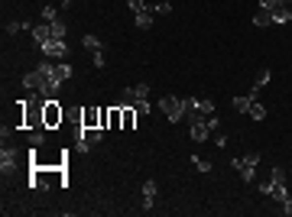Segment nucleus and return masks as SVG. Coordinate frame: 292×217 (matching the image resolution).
<instances>
[{"instance_id":"obj_1","label":"nucleus","mask_w":292,"mask_h":217,"mask_svg":"<svg viewBox=\"0 0 292 217\" xmlns=\"http://www.w3.org/2000/svg\"><path fill=\"white\" fill-rule=\"evenodd\" d=\"M69 188V172L65 165H30V188L33 191H46V188Z\"/></svg>"},{"instance_id":"obj_2","label":"nucleus","mask_w":292,"mask_h":217,"mask_svg":"<svg viewBox=\"0 0 292 217\" xmlns=\"http://www.w3.org/2000/svg\"><path fill=\"white\" fill-rule=\"evenodd\" d=\"M159 110H162V117H166L169 124L185 120V101H182V97H176V94H166V97L159 101Z\"/></svg>"},{"instance_id":"obj_3","label":"nucleus","mask_w":292,"mask_h":217,"mask_svg":"<svg viewBox=\"0 0 292 217\" xmlns=\"http://www.w3.org/2000/svg\"><path fill=\"white\" fill-rule=\"evenodd\" d=\"M62 120H65L62 104L59 101H46V107H42V126H46V130H55V126H62Z\"/></svg>"},{"instance_id":"obj_4","label":"nucleus","mask_w":292,"mask_h":217,"mask_svg":"<svg viewBox=\"0 0 292 217\" xmlns=\"http://www.w3.org/2000/svg\"><path fill=\"white\" fill-rule=\"evenodd\" d=\"M231 165L240 172V179H244V182H254V169L260 165V155H256V153H247V155H240V159H234Z\"/></svg>"},{"instance_id":"obj_5","label":"nucleus","mask_w":292,"mask_h":217,"mask_svg":"<svg viewBox=\"0 0 292 217\" xmlns=\"http://www.w3.org/2000/svg\"><path fill=\"white\" fill-rule=\"evenodd\" d=\"M42 55L46 59H52V62H62L65 55H69V46H65V39H49V42H42Z\"/></svg>"},{"instance_id":"obj_6","label":"nucleus","mask_w":292,"mask_h":217,"mask_svg":"<svg viewBox=\"0 0 292 217\" xmlns=\"http://www.w3.org/2000/svg\"><path fill=\"white\" fill-rule=\"evenodd\" d=\"M101 136H104V130H98V126H94V130H85V126H81V130H78V149H94L101 143Z\"/></svg>"},{"instance_id":"obj_7","label":"nucleus","mask_w":292,"mask_h":217,"mask_svg":"<svg viewBox=\"0 0 292 217\" xmlns=\"http://www.w3.org/2000/svg\"><path fill=\"white\" fill-rule=\"evenodd\" d=\"M16 162H20V153H16L13 146H7V143H3V149H0V172H3V175H7V172H13Z\"/></svg>"},{"instance_id":"obj_8","label":"nucleus","mask_w":292,"mask_h":217,"mask_svg":"<svg viewBox=\"0 0 292 217\" xmlns=\"http://www.w3.org/2000/svg\"><path fill=\"white\" fill-rule=\"evenodd\" d=\"M78 124L85 126V130H94V126L101 130V107H85L78 114Z\"/></svg>"},{"instance_id":"obj_9","label":"nucleus","mask_w":292,"mask_h":217,"mask_svg":"<svg viewBox=\"0 0 292 217\" xmlns=\"http://www.w3.org/2000/svg\"><path fill=\"white\" fill-rule=\"evenodd\" d=\"M188 136H192V143H205L208 136H211V130H208V124L205 120H192V124H188Z\"/></svg>"},{"instance_id":"obj_10","label":"nucleus","mask_w":292,"mask_h":217,"mask_svg":"<svg viewBox=\"0 0 292 217\" xmlns=\"http://www.w3.org/2000/svg\"><path fill=\"white\" fill-rule=\"evenodd\" d=\"M30 32H33V39H36L39 46L52 39V26H49V23H33V30H30Z\"/></svg>"},{"instance_id":"obj_11","label":"nucleus","mask_w":292,"mask_h":217,"mask_svg":"<svg viewBox=\"0 0 292 217\" xmlns=\"http://www.w3.org/2000/svg\"><path fill=\"white\" fill-rule=\"evenodd\" d=\"M133 16H137V30H149V26H153L156 10H153V7H146V10H140V13H133Z\"/></svg>"},{"instance_id":"obj_12","label":"nucleus","mask_w":292,"mask_h":217,"mask_svg":"<svg viewBox=\"0 0 292 217\" xmlns=\"http://www.w3.org/2000/svg\"><path fill=\"white\" fill-rule=\"evenodd\" d=\"M120 110H123V126H120V130H133V126H137V117H140V114L130 107V104H127V107H120Z\"/></svg>"},{"instance_id":"obj_13","label":"nucleus","mask_w":292,"mask_h":217,"mask_svg":"<svg viewBox=\"0 0 292 217\" xmlns=\"http://www.w3.org/2000/svg\"><path fill=\"white\" fill-rule=\"evenodd\" d=\"M289 20H292V7L279 3V7L273 10V23H289Z\"/></svg>"},{"instance_id":"obj_14","label":"nucleus","mask_w":292,"mask_h":217,"mask_svg":"<svg viewBox=\"0 0 292 217\" xmlns=\"http://www.w3.org/2000/svg\"><path fill=\"white\" fill-rule=\"evenodd\" d=\"M123 126V110H120V104H114L110 107V124H108V130H120Z\"/></svg>"},{"instance_id":"obj_15","label":"nucleus","mask_w":292,"mask_h":217,"mask_svg":"<svg viewBox=\"0 0 292 217\" xmlns=\"http://www.w3.org/2000/svg\"><path fill=\"white\" fill-rule=\"evenodd\" d=\"M254 26H263V30H266V26H273V13L260 7V10L254 13Z\"/></svg>"},{"instance_id":"obj_16","label":"nucleus","mask_w":292,"mask_h":217,"mask_svg":"<svg viewBox=\"0 0 292 217\" xmlns=\"http://www.w3.org/2000/svg\"><path fill=\"white\" fill-rule=\"evenodd\" d=\"M55 78H59L62 85H65V81L72 78V65L65 62V59H62V62H55Z\"/></svg>"},{"instance_id":"obj_17","label":"nucleus","mask_w":292,"mask_h":217,"mask_svg":"<svg viewBox=\"0 0 292 217\" xmlns=\"http://www.w3.org/2000/svg\"><path fill=\"white\" fill-rule=\"evenodd\" d=\"M81 46L91 49V52H101V49H104V46H101V39L94 36V32H85V36H81Z\"/></svg>"},{"instance_id":"obj_18","label":"nucleus","mask_w":292,"mask_h":217,"mask_svg":"<svg viewBox=\"0 0 292 217\" xmlns=\"http://www.w3.org/2000/svg\"><path fill=\"white\" fill-rule=\"evenodd\" d=\"M256 97H250V94H247V97H234V110H237V114H247V110H250V104H254Z\"/></svg>"},{"instance_id":"obj_19","label":"nucleus","mask_w":292,"mask_h":217,"mask_svg":"<svg viewBox=\"0 0 292 217\" xmlns=\"http://www.w3.org/2000/svg\"><path fill=\"white\" fill-rule=\"evenodd\" d=\"M247 114H250V120H266V107H263V104H250V110H247Z\"/></svg>"},{"instance_id":"obj_20","label":"nucleus","mask_w":292,"mask_h":217,"mask_svg":"<svg viewBox=\"0 0 292 217\" xmlns=\"http://www.w3.org/2000/svg\"><path fill=\"white\" fill-rule=\"evenodd\" d=\"M49 26H52V39H65L69 36V26L62 23V20H55V23H49Z\"/></svg>"},{"instance_id":"obj_21","label":"nucleus","mask_w":292,"mask_h":217,"mask_svg":"<svg viewBox=\"0 0 292 217\" xmlns=\"http://www.w3.org/2000/svg\"><path fill=\"white\" fill-rule=\"evenodd\" d=\"M46 143V133H42V126L39 130H30V146H42Z\"/></svg>"},{"instance_id":"obj_22","label":"nucleus","mask_w":292,"mask_h":217,"mask_svg":"<svg viewBox=\"0 0 292 217\" xmlns=\"http://www.w3.org/2000/svg\"><path fill=\"white\" fill-rule=\"evenodd\" d=\"M55 20H59L55 7H52V3H46V7H42V23H55Z\"/></svg>"},{"instance_id":"obj_23","label":"nucleus","mask_w":292,"mask_h":217,"mask_svg":"<svg viewBox=\"0 0 292 217\" xmlns=\"http://www.w3.org/2000/svg\"><path fill=\"white\" fill-rule=\"evenodd\" d=\"M192 165L201 172V175H208V172H211V162H208V159H198V155H192Z\"/></svg>"},{"instance_id":"obj_24","label":"nucleus","mask_w":292,"mask_h":217,"mask_svg":"<svg viewBox=\"0 0 292 217\" xmlns=\"http://www.w3.org/2000/svg\"><path fill=\"white\" fill-rule=\"evenodd\" d=\"M130 107H133V110H137V114H140V117H146V114H149V101H146V97H140V101H133V104H130Z\"/></svg>"},{"instance_id":"obj_25","label":"nucleus","mask_w":292,"mask_h":217,"mask_svg":"<svg viewBox=\"0 0 292 217\" xmlns=\"http://www.w3.org/2000/svg\"><path fill=\"white\" fill-rule=\"evenodd\" d=\"M211 114H215V104H211V101H201L198 104V117L205 120V117H211Z\"/></svg>"},{"instance_id":"obj_26","label":"nucleus","mask_w":292,"mask_h":217,"mask_svg":"<svg viewBox=\"0 0 292 217\" xmlns=\"http://www.w3.org/2000/svg\"><path fill=\"white\" fill-rule=\"evenodd\" d=\"M269 78H273V75H269V68H266V71H260V75H256V81H254V88H260V91H263V88L269 85Z\"/></svg>"},{"instance_id":"obj_27","label":"nucleus","mask_w":292,"mask_h":217,"mask_svg":"<svg viewBox=\"0 0 292 217\" xmlns=\"http://www.w3.org/2000/svg\"><path fill=\"white\" fill-rule=\"evenodd\" d=\"M156 188H159V185H156L153 179H146V182H143V194H146V198H156Z\"/></svg>"},{"instance_id":"obj_28","label":"nucleus","mask_w":292,"mask_h":217,"mask_svg":"<svg viewBox=\"0 0 292 217\" xmlns=\"http://www.w3.org/2000/svg\"><path fill=\"white\" fill-rule=\"evenodd\" d=\"M20 30H33V23H7V36H13Z\"/></svg>"},{"instance_id":"obj_29","label":"nucleus","mask_w":292,"mask_h":217,"mask_svg":"<svg viewBox=\"0 0 292 217\" xmlns=\"http://www.w3.org/2000/svg\"><path fill=\"white\" fill-rule=\"evenodd\" d=\"M153 10H156V16H166V13H172V3L162 0V3H153Z\"/></svg>"},{"instance_id":"obj_30","label":"nucleus","mask_w":292,"mask_h":217,"mask_svg":"<svg viewBox=\"0 0 292 217\" xmlns=\"http://www.w3.org/2000/svg\"><path fill=\"white\" fill-rule=\"evenodd\" d=\"M205 124H208V130L215 133L218 126H221V117H218V114H211V117H205Z\"/></svg>"},{"instance_id":"obj_31","label":"nucleus","mask_w":292,"mask_h":217,"mask_svg":"<svg viewBox=\"0 0 292 217\" xmlns=\"http://www.w3.org/2000/svg\"><path fill=\"white\" fill-rule=\"evenodd\" d=\"M127 7H130L133 13H140V10H146L149 3H146V0H127Z\"/></svg>"},{"instance_id":"obj_32","label":"nucleus","mask_w":292,"mask_h":217,"mask_svg":"<svg viewBox=\"0 0 292 217\" xmlns=\"http://www.w3.org/2000/svg\"><path fill=\"white\" fill-rule=\"evenodd\" d=\"M110 124V107H101V130H108Z\"/></svg>"},{"instance_id":"obj_33","label":"nucleus","mask_w":292,"mask_h":217,"mask_svg":"<svg viewBox=\"0 0 292 217\" xmlns=\"http://www.w3.org/2000/svg\"><path fill=\"white\" fill-rule=\"evenodd\" d=\"M260 7H263V10H269V13H273V10L279 7V0H260Z\"/></svg>"},{"instance_id":"obj_34","label":"nucleus","mask_w":292,"mask_h":217,"mask_svg":"<svg viewBox=\"0 0 292 217\" xmlns=\"http://www.w3.org/2000/svg\"><path fill=\"white\" fill-rule=\"evenodd\" d=\"M94 55V68H104V52H91Z\"/></svg>"},{"instance_id":"obj_35","label":"nucleus","mask_w":292,"mask_h":217,"mask_svg":"<svg viewBox=\"0 0 292 217\" xmlns=\"http://www.w3.org/2000/svg\"><path fill=\"white\" fill-rule=\"evenodd\" d=\"M140 211H153V198H146V194H143V201H140Z\"/></svg>"},{"instance_id":"obj_36","label":"nucleus","mask_w":292,"mask_h":217,"mask_svg":"<svg viewBox=\"0 0 292 217\" xmlns=\"http://www.w3.org/2000/svg\"><path fill=\"white\" fill-rule=\"evenodd\" d=\"M260 191H263V194L273 191V179H269V182H260Z\"/></svg>"},{"instance_id":"obj_37","label":"nucleus","mask_w":292,"mask_h":217,"mask_svg":"<svg viewBox=\"0 0 292 217\" xmlns=\"http://www.w3.org/2000/svg\"><path fill=\"white\" fill-rule=\"evenodd\" d=\"M283 214L292 217V198H286V201H283Z\"/></svg>"},{"instance_id":"obj_38","label":"nucleus","mask_w":292,"mask_h":217,"mask_svg":"<svg viewBox=\"0 0 292 217\" xmlns=\"http://www.w3.org/2000/svg\"><path fill=\"white\" fill-rule=\"evenodd\" d=\"M59 3H62V7H72V3H75V0H59Z\"/></svg>"},{"instance_id":"obj_39","label":"nucleus","mask_w":292,"mask_h":217,"mask_svg":"<svg viewBox=\"0 0 292 217\" xmlns=\"http://www.w3.org/2000/svg\"><path fill=\"white\" fill-rule=\"evenodd\" d=\"M279 3H286V7H292V0H279Z\"/></svg>"}]
</instances>
